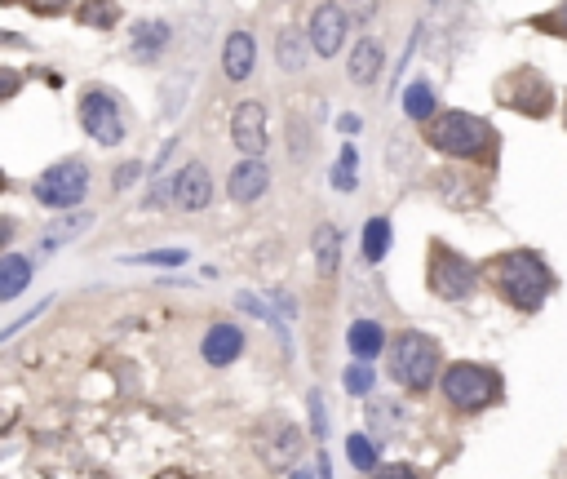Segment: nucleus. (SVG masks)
I'll use <instances>...</instances> for the list:
<instances>
[{
    "label": "nucleus",
    "mask_w": 567,
    "mask_h": 479,
    "mask_svg": "<svg viewBox=\"0 0 567 479\" xmlns=\"http://www.w3.org/2000/svg\"><path fill=\"white\" fill-rule=\"evenodd\" d=\"M311 422H315V440L324 444V435H328V413H324V395L311 391Z\"/></svg>",
    "instance_id": "7c9ffc66"
},
{
    "label": "nucleus",
    "mask_w": 567,
    "mask_h": 479,
    "mask_svg": "<svg viewBox=\"0 0 567 479\" xmlns=\"http://www.w3.org/2000/svg\"><path fill=\"white\" fill-rule=\"evenodd\" d=\"M32 196L40 200L45 209H76L80 200L89 196V165L85 160H58V165H49L45 173L36 178Z\"/></svg>",
    "instance_id": "20e7f679"
},
{
    "label": "nucleus",
    "mask_w": 567,
    "mask_h": 479,
    "mask_svg": "<svg viewBox=\"0 0 567 479\" xmlns=\"http://www.w3.org/2000/svg\"><path fill=\"white\" fill-rule=\"evenodd\" d=\"M404 111L412 120H426V116H435V89L426 85V80H417V85L404 94Z\"/></svg>",
    "instance_id": "393cba45"
},
{
    "label": "nucleus",
    "mask_w": 567,
    "mask_h": 479,
    "mask_svg": "<svg viewBox=\"0 0 567 479\" xmlns=\"http://www.w3.org/2000/svg\"><path fill=\"white\" fill-rule=\"evenodd\" d=\"M346 27H350V14L337 0H328V5H319L311 14V49L319 58H333L337 49L346 45Z\"/></svg>",
    "instance_id": "6e6552de"
},
{
    "label": "nucleus",
    "mask_w": 567,
    "mask_h": 479,
    "mask_svg": "<svg viewBox=\"0 0 567 479\" xmlns=\"http://www.w3.org/2000/svg\"><path fill=\"white\" fill-rule=\"evenodd\" d=\"M346 342L359 360H373V355H381V346H386V329H381L377 320H355L346 333Z\"/></svg>",
    "instance_id": "a211bd4d"
},
{
    "label": "nucleus",
    "mask_w": 567,
    "mask_h": 479,
    "mask_svg": "<svg viewBox=\"0 0 567 479\" xmlns=\"http://www.w3.org/2000/svg\"><path fill=\"white\" fill-rule=\"evenodd\" d=\"M14 231H18V222H14V218H0V249H5V244L14 240Z\"/></svg>",
    "instance_id": "4c0bfd02"
},
{
    "label": "nucleus",
    "mask_w": 567,
    "mask_h": 479,
    "mask_svg": "<svg viewBox=\"0 0 567 479\" xmlns=\"http://www.w3.org/2000/svg\"><path fill=\"white\" fill-rule=\"evenodd\" d=\"M191 253L187 249H151V253H133L125 262H138V267H182Z\"/></svg>",
    "instance_id": "cd10ccee"
},
{
    "label": "nucleus",
    "mask_w": 567,
    "mask_h": 479,
    "mask_svg": "<svg viewBox=\"0 0 567 479\" xmlns=\"http://www.w3.org/2000/svg\"><path fill=\"white\" fill-rule=\"evenodd\" d=\"M133 49L129 54L138 58V63H156V58L169 49V40H173V32H169V23H160V18H142V23H133Z\"/></svg>",
    "instance_id": "2eb2a0df"
},
{
    "label": "nucleus",
    "mask_w": 567,
    "mask_h": 479,
    "mask_svg": "<svg viewBox=\"0 0 567 479\" xmlns=\"http://www.w3.org/2000/svg\"><path fill=\"white\" fill-rule=\"evenodd\" d=\"M116 18H120L116 0H85V9H80L85 27H116Z\"/></svg>",
    "instance_id": "a878e982"
},
{
    "label": "nucleus",
    "mask_w": 567,
    "mask_h": 479,
    "mask_svg": "<svg viewBox=\"0 0 567 479\" xmlns=\"http://www.w3.org/2000/svg\"><path fill=\"white\" fill-rule=\"evenodd\" d=\"M355 173H359V151L346 142L342 160H337V169H333V187L337 191H355Z\"/></svg>",
    "instance_id": "bb28decb"
},
{
    "label": "nucleus",
    "mask_w": 567,
    "mask_h": 479,
    "mask_svg": "<svg viewBox=\"0 0 567 479\" xmlns=\"http://www.w3.org/2000/svg\"><path fill=\"white\" fill-rule=\"evenodd\" d=\"M563 120H567V116H563Z\"/></svg>",
    "instance_id": "a18cd8bd"
},
{
    "label": "nucleus",
    "mask_w": 567,
    "mask_h": 479,
    "mask_svg": "<svg viewBox=\"0 0 567 479\" xmlns=\"http://www.w3.org/2000/svg\"><path fill=\"white\" fill-rule=\"evenodd\" d=\"M501 103H510L514 111H523V116H545V111H550V85H545L536 71H519L514 80H505Z\"/></svg>",
    "instance_id": "1a4fd4ad"
},
{
    "label": "nucleus",
    "mask_w": 567,
    "mask_h": 479,
    "mask_svg": "<svg viewBox=\"0 0 567 479\" xmlns=\"http://www.w3.org/2000/svg\"><path fill=\"white\" fill-rule=\"evenodd\" d=\"M350 9H355L359 23H373L377 18V0H350Z\"/></svg>",
    "instance_id": "f704fd0d"
},
{
    "label": "nucleus",
    "mask_w": 567,
    "mask_h": 479,
    "mask_svg": "<svg viewBox=\"0 0 567 479\" xmlns=\"http://www.w3.org/2000/svg\"><path fill=\"white\" fill-rule=\"evenodd\" d=\"M253 67H257V40L249 32H231L226 36V45H222V71H226V80H249L253 76Z\"/></svg>",
    "instance_id": "ddd939ff"
},
{
    "label": "nucleus",
    "mask_w": 567,
    "mask_h": 479,
    "mask_svg": "<svg viewBox=\"0 0 567 479\" xmlns=\"http://www.w3.org/2000/svg\"><path fill=\"white\" fill-rule=\"evenodd\" d=\"M138 173H142V165H138V160H129V165H120L116 173H111V182H116V191H125V187L138 182Z\"/></svg>",
    "instance_id": "2f4dec72"
},
{
    "label": "nucleus",
    "mask_w": 567,
    "mask_h": 479,
    "mask_svg": "<svg viewBox=\"0 0 567 479\" xmlns=\"http://www.w3.org/2000/svg\"><path fill=\"white\" fill-rule=\"evenodd\" d=\"M94 227V213H71V218H63V227H54V231H45V236H40V249H63L67 240H76L80 231H89Z\"/></svg>",
    "instance_id": "412c9836"
},
{
    "label": "nucleus",
    "mask_w": 567,
    "mask_h": 479,
    "mask_svg": "<svg viewBox=\"0 0 567 479\" xmlns=\"http://www.w3.org/2000/svg\"><path fill=\"white\" fill-rule=\"evenodd\" d=\"M346 453H350V462H355V471H377V444L368 440V435H350Z\"/></svg>",
    "instance_id": "c85d7f7f"
},
{
    "label": "nucleus",
    "mask_w": 567,
    "mask_h": 479,
    "mask_svg": "<svg viewBox=\"0 0 567 479\" xmlns=\"http://www.w3.org/2000/svg\"><path fill=\"white\" fill-rule=\"evenodd\" d=\"M386 249H390V222L386 218H368V227H364V258L381 262V258H386Z\"/></svg>",
    "instance_id": "b1692460"
},
{
    "label": "nucleus",
    "mask_w": 567,
    "mask_h": 479,
    "mask_svg": "<svg viewBox=\"0 0 567 479\" xmlns=\"http://www.w3.org/2000/svg\"><path fill=\"white\" fill-rule=\"evenodd\" d=\"M5 422H9V413H0V426H5Z\"/></svg>",
    "instance_id": "79ce46f5"
},
{
    "label": "nucleus",
    "mask_w": 567,
    "mask_h": 479,
    "mask_svg": "<svg viewBox=\"0 0 567 479\" xmlns=\"http://www.w3.org/2000/svg\"><path fill=\"white\" fill-rule=\"evenodd\" d=\"M368 422H373V435L390 440V435H399V426H404V413H399L395 404H386V400H373L368 404Z\"/></svg>",
    "instance_id": "5701e85b"
},
{
    "label": "nucleus",
    "mask_w": 567,
    "mask_h": 479,
    "mask_svg": "<svg viewBox=\"0 0 567 479\" xmlns=\"http://www.w3.org/2000/svg\"><path fill=\"white\" fill-rule=\"evenodd\" d=\"M266 187H271V169L262 165V156H244L240 165L231 169V182H226V191H231L235 205H253V200H262Z\"/></svg>",
    "instance_id": "9b49d317"
},
{
    "label": "nucleus",
    "mask_w": 567,
    "mask_h": 479,
    "mask_svg": "<svg viewBox=\"0 0 567 479\" xmlns=\"http://www.w3.org/2000/svg\"><path fill=\"white\" fill-rule=\"evenodd\" d=\"M435 373H439L435 342L421 338V333H404V338L395 342V351H390V377H395L399 386H408V391H430V386H435Z\"/></svg>",
    "instance_id": "7ed1b4c3"
},
{
    "label": "nucleus",
    "mask_w": 567,
    "mask_h": 479,
    "mask_svg": "<svg viewBox=\"0 0 567 479\" xmlns=\"http://www.w3.org/2000/svg\"><path fill=\"white\" fill-rule=\"evenodd\" d=\"M443 395H448L452 409L479 413L501 395V377L492 369H483V364H452V369L443 373Z\"/></svg>",
    "instance_id": "39448f33"
},
{
    "label": "nucleus",
    "mask_w": 567,
    "mask_h": 479,
    "mask_svg": "<svg viewBox=\"0 0 567 479\" xmlns=\"http://www.w3.org/2000/svg\"><path fill=\"white\" fill-rule=\"evenodd\" d=\"M288 479H311V471H293V475H288Z\"/></svg>",
    "instance_id": "ea45409f"
},
{
    "label": "nucleus",
    "mask_w": 567,
    "mask_h": 479,
    "mask_svg": "<svg viewBox=\"0 0 567 479\" xmlns=\"http://www.w3.org/2000/svg\"><path fill=\"white\" fill-rule=\"evenodd\" d=\"M377 479H421L412 466H386V471H377Z\"/></svg>",
    "instance_id": "e433bc0d"
},
{
    "label": "nucleus",
    "mask_w": 567,
    "mask_h": 479,
    "mask_svg": "<svg viewBox=\"0 0 567 479\" xmlns=\"http://www.w3.org/2000/svg\"><path fill=\"white\" fill-rule=\"evenodd\" d=\"M80 129L98 142V147H120L125 142V107L111 89H85L80 94Z\"/></svg>",
    "instance_id": "423d86ee"
},
{
    "label": "nucleus",
    "mask_w": 567,
    "mask_h": 479,
    "mask_svg": "<svg viewBox=\"0 0 567 479\" xmlns=\"http://www.w3.org/2000/svg\"><path fill=\"white\" fill-rule=\"evenodd\" d=\"M18 89H23V76H18V71H9V67H0V103H5V98H14Z\"/></svg>",
    "instance_id": "72a5a7b5"
},
{
    "label": "nucleus",
    "mask_w": 567,
    "mask_h": 479,
    "mask_svg": "<svg viewBox=\"0 0 567 479\" xmlns=\"http://www.w3.org/2000/svg\"><path fill=\"white\" fill-rule=\"evenodd\" d=\"M426 142L452 160H492V151H497L492 125L483 116H470V111H439L426 125Z\"/></svg>",
    "instance_id": "f257e3e1"
},
{
    "label": "nucleus",
    "mask_w": 567,
    "mask_h": 479,
    "mask_svg": "<svg viewBox=\"0 0 567 479\" xmlns=\"http://www.w3.org/2000/svg\"><path fill=\"white\" fill-rule=\"evenodd\" d=\"M474 284H479V271H474L466 258H457V253H448L443 244H435V262H430V289H435L439 298L457 302V298H470Z\"/></svg>",
    "instance_id": "0eeeda50"
},
{
    "label": "nucleus",
    "mask_w": 567,
    "mask_h": 479,
    "mask_svg": "<svg viewBox=\"0 0 567 479\" xmlns=\"http://www.w3.org/2000/svg\"><path fill=\"white\" fill-rule=\"evenodd\" d=\"M240 351H244V333L235 329V324H213V329L204 333V342H200L204 364H213V369H226Z\"/></svg>",
    "instance_id": "4468645a"
},
{
    "label": "nucleus",
    "mask_w": 567,
    "mask_h": 479,
    "mask_svg": "<svg viewBox=\"0 0 567 479\" xmlns=\"http://www.w3.org/2000/svg\"><path fill=\"white\" fill-rule=\"evenodd\" d=\"M275 58H280L284 71H302L306 67V40H302V32L284 27L280 40H275Z\"/></svg>",
    "instance_id": "4be33fe9"
},
{
    "label": "nucleus",
    "mask_w": 567,
    "mask_h": 479,
    "mask_svg": "<svg viewBox=\"0 0 567 479\" xmlns=\"http://www.w3.org/2000/svg\"><path fill=\"white\" fill-rule=\"evenodd\" d=\"M337 258H342L337 227L333 222H319L315 227V267H319V275H337Z\"/></svg>",
    "instance_id": "6ab92c4d"
},
{
    "label": "nucleus",
    "mask_w": 567,
    "mask_h": 479,
    "mask_svg": "<svg viewBox=\"0 0 567 479\" xmlns=\"http://www.w3.org/2000/svg\"><path fill=\"white\" fill-rule=\"evenodd\" d=\"M209 200H213L209 169H204L200 160H191V165L182 169L178 178H173V205L187 209V213H200V209H209Z\"/></svg>",
    "instance_id": "9d476101"
},
{
    "label": "nucleus",
    "mask_w": 567,
    "mask_h": 479,
    "mask_svg": "<svg viewBox=\"0 0 567 479\" xmlns=\"http://www.w3.org/2000/svg\"><path fill=\"white\" fill-rule=\"evenodd\" d=\"M27 5H32L36 14H63L67 0H27Z\"/></svg>",
    "instance_id": "c9c22d12"
},
{
    "label": "nucleus",
    "mask_w": 567,
    "mask_h": 479,
    "mask_svg": "<svg viewBox=\"0 0 567 479\" xmlns=\"http://www.w3.org/2000/svg\"><path fill=\"white\" fill-rule=\"evenodd\" d=\"M0 5H9V0H0Z\"/></svg>",
    "instance_id": "c03bdc74"
},
{
    "label": "nucleus",
    "mask_w": 567,
    "mask_h": 479,
    "mask_svg": "<svg viewBox=\"0 0 567 479\" xmlns=\"http://www.w3.org/2000/svg\"><path fill=\"white\" fill-rule=\"evenodd\" d=\"M492 284L501 289V298L519 311H536L545 302V293L554 289V275L536 253H501L492 262Z\"/></svg>",
    "instance_id": "f03ea898"
},
{
    "label": "nucleus",
    "mask_w": 567,
    "mask_h": 479,
    "mask_svg": "<svg viewBox=\"0 0 567 479\" xmlns=\"http://www.w3.org/2000/svg\"><path fill=\"white\" fill-rule=\"evenodd\" d=\"M231 138L244 156H262L266 151V111L262 103H240L231 116Z\"/></svg>",
    "instance_id": "f8f14e48"
},
{
    "label": "nucleus",
    "mask_w": 567,
    "mask_h": 479,
    "mask_svg": "<svg viewBox=\"0 0 567 479\" xmlns=\"http://www.w3.org/2000/svg\"><path fill=\"white\" fill-rule=\"evenodd\" d=\"M381 40L373 36H364V40H355V49H350V80L355 85H373L377 80V71H381Z\"/></svg>",
    "instance_id": "f3484780"
},
{
    "label": "nucleus",
    "mask_w": 567,
    "mask_h": 479,
    "mask_svg": "<svg viewBox=\"0 0 567 479\" xmlns=\"http://www.w3.org/2000/svg\"><path fill=\"white\" fill-rule=\"evenodd\" d=\"M342 386L350 395H368V391H373V369H368V364H350L346 377H342Z\"/></svg>",
    "instance_id": "c756f323"
},
{
    "label": "nucleus",
    "mask_w": 567,
    "mask_h": 479,
    "mask_svg": "<svg viewBox=\"0 0 567 479\" xmlns=\"http://www.w3.org/2000/svg\"><path fill=\"white\" fill-rule=\"evenodd\" d=\"M342 134H359V116H342Z\"/></svg>",
    "instance_id": "58836bf2"
},
{
    "label": "nucleus",
    "mask_w": 567,
    "mask_h": 479,
    "mask_svg": "<svg viewBox=\"0 0 567 479\" xmlns=\"http://www.w3.org/2000/svg\"><path fill=\"white\" fill-rule=\"evenodd\" d=\"M36 262L23 258V253H0V302H14L18 293L32 284Z\"/></svg>",
    "instance_id": "dca6fc26"
},
{
    "label": "nucleus",
    "mask_w": 567,
    "mask_h": 479,
    "mask_svg": "<svg viewBox=\"0 0 567 479\" xmlns=\"http://www.w3.org/2000/svg\"><path fill=\"white\" fill-rule=\"evenodd\" d=\"M160 479H182V475H178V471H164V475H160Z\"/></svg>",
    "instance_id": "a19ab883"
},
{
    "label": "nucleus",
    "mask_w": 567,
    "mask_h": 479,
    "mask_svg": "<svg viewBox=\"0 0 567 479\" xmlns=\"http://www.w3.org/2000/svg\"><path fill=\"white\" fill-rule=\"evenodd\" d=\"M536 27H541V32H559V36H567V0L559 5V14H550V18H536Z\"/></svg>",
    "instance_id": "473e14b6"
},
{
    "label": "nucleus",
    "mask_w": 567,
    "mask_h": 479,
    "mask_svg": "<svg viewBox=\"0 0 567 479\" xmlns=\"http://www.w3.org/2000/svg\"><path fill=\"white\" fill-rule=\"evenodd\" d=\"M297 453H302V431H297L293 422H284L280 431H275V444L266 448V462H271L275 471H280V466H288Z\"/></svg>",
    "instance_id": "aec40b11"
},
{
    "label": "nucleus",
    "mask_w": 567,
    "mask_h": 479,
    "mask_svg": "<svg viewBox=\"0 0 567 479\" xmlns=\"http://www.w3.org/2000/svg\"><path fill=\"white\" fill-rule=\"evenodd\" d=\"M0 191H5V173H0Z\"/></svg>",
    "instance_id": "37998d69"
}]
</instances>
